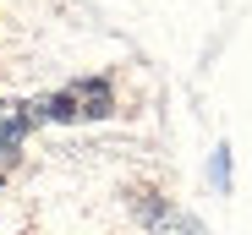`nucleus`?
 Masks as SVG:
<instances>
[{"mask_svg":"<svg viewBox=\"0 0 252 235\" xmlns=\"http://www.w3.org/2000/svg\"><path fill=\"white\" fill-rule=\"evenodd\" d=\"M28 121H104V115H115V88L104 82V77H82V82L50 93V99H33L22 104Z\"/></svg>","mask_w":252,"mask_h":235,"instance_id":"1","label":"nucleus"},{"mask_svg":"<svg viewBox=\"0 0 252 235\" xmlns=\"http://www.w3.org/2000/svg\"><path fill=\"white\" fill-rule=\"evenodd\" d=\"M132 208H137V219H143V224H148L154 235H197V224H192V219H187L181 208L159 203L154 191H143V186L132 191Z\"/></svg>","mask_w":252,"mask_h":235,"instance_id":"2","label":"nucleus"},{"mask_svg":"<svg viewBox=\"0 0 252 235\" xmlns=\"http://www.w3.org/2000/svg\"><path fill=\"white\" fill-rule=\"evenodd\" d=\"M28 115H22V104H6L0 99V159H11V153L22 148V137H28Z\"/></svg>","mask_w":252,"mask_h":235,"instance_id":"3","label":"nucleus"}]
</instances>
